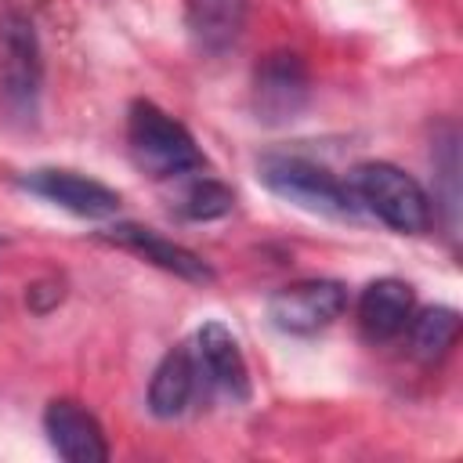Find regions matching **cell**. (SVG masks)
<instances>
[{
	"instance_id": "52a82bcc",
	"label": "cell",
	"mask_w": 463,
	"mask_h": 463,
	"mask_svg": "<svg viewBox=\"0 0 463 463\" xmlns=\"http://www.w3.org/2000/svg\"><path fill=\"white\" fill-rule=\"evenodd\" d=\"M192 354H195V369L199 380L232 398V402H246L250 398V369L246 358L239 351V340L221 326V322H206L199 326L195 340H192Z\"/></svg>"
},
{
	"instance_id": "8fae6325",
	"label": "cell",
	"mask_w": 463,
	"mask_h": 463,
	"mask_svg": "<svg viewBox=\"0 0 463 463\" xmlns=\"http://www.w3.org/2000/svg\"><path fill=\"white\" fill-rule=\"evenodd\" d=\"M416 311V293L402 279H376L358 297V326L369 340L398 336Z\"/></svg>"
},
{
	"instance_id": "3957f363",
	"label": "cell",
	"mask_w": 463,
	"mask_h": 463,
	"mask_svg": "<svg viewBox=\"0 0 463 463\" xmlns=\"http://www.w3.org/2000/svg\"><path fill=\"white\" fill-rule=\"evenodd\" d=\"M257 177L275 195H282L286 203H293L300 210H311V213H322V217H354L362 210L354 203L351 188L336 174H329L326 166H318L304 156L271 152L257 163Z\"/></svg>"
},
{
	"instance_id": "7a4b0ae2",
	"label": "cell",
	"mask_w": 463,
	"mask_h": 463,
	"mask_svg": "<svg viewBox=\"0 0 463 463\" xmlns=\"http://www.w3.org/2000/svg\"><path fill=\"white\" fill-rule=\"evenodd\" d=\"M127 145L134 163L152 177H184L206 166L195 137L152 101H134L127 116Z\"/></svg>"
},
{
	"instance_id": "30bf717a",
	"label": "cell",
	"mask_w": 463,
	"mask_h": 463,
	"mask_svg": "<svg viewBox=\"0 0 463 463\" xmlns=\"http://www.w3.org/2000/svg\"><path fill=\"white\" fill-rule=\"evenodd\" d=\"M43 430L51 449L65 463H105L109 459V441L94 412H87L72 398H58L43 412Z\"/></svg>"
},
{
	"instance_id": "7c38bea8",
	"label": "cell",
	"mask_w": 463,
	"mask_h": 463,
	"mask_svg": "<svg viewBox=\"0 0 463 463\" xmlns=\"http://www.w3.org/2000/svg\"><path fill=\"white\" fill-rule=\"evenodd\" d=\"M199 387H203V380H199V369H195L192 344H181V347L166 351L163 362L152 373V383H148L152 416H159V420L181 416L192 405V398L199 394Z\"/></svg>"
},
{
	"instance_id": "4fadbf2b",
	"label": "cell",
	"mask_w": 463,
	"mask_h": 463,
	"mask_svg": "<svg viewBox=\"0 0 463 463\" xmlns=\"http://www.w3.org/2000/svg\"><path fill=\"white\" fill-rule=\"evenodd\" d=\"M246 18V0H188V22L206 51L235 43Z\"/></svg>"
},
{
	"instance_id": "5b68a950",
	"label": "cell",
	"mask_w": 463,
	"mask_h": 463,
	"mask_svg": "<svg viewBox=\"0 0 463 463\" xmlns=\"http://www.w3.org/2000/svg\"><path fill=\"white\" fill-rule=\"evenodd\" d=\"M347 307V289L336 279H304L268 297V318L289 336H311L333 326Z\"/></svg>"
},
{
	"instance_id": "9c48e42d",
	"label": "cell",
	"mask_w": 463,
	"mask_h": 463,
	"mask_svg": "<svg viewBox=\"0 0 463 463\" xmlns=\"http://www.w3.org/2000/svg\"><path fill=\"white\" fill-rule=\"evenodd\" d=\"M105 242H112V246H119V250H130V253H137V257H145L148 264H156V268H163V271H170V275H177V279H184V282H195V286H210L217 275H213V268L199 257V253H192L188 246H181V242H174V239H163L159 232H152V228H141V224H112V228H105V232H98Z\"/></svg>"
},
{
	"instance_id": "5bb4252c",
	"label": "cell",
	"mask_w": 463,
	"mask_h": 463,
	"mask_svg": "<svg viewBox=\"0 0 463 463\" xmlns=\"http://www.w3.org/2000/svg\"><path fill=\"white\" fill-rule=\"evenodd\" d=\"M459 336V315L452 307H423V311H412L409 318V344H412V354L420 362H438L449 354V347L456 344Z\"/></svg>"
},
{
	"instance_id": "9a60e30c",
	"label": "cell",
	"mask_w": 463,
	"mask_h": 463,
	"mask_svg": "<svg viewBox=\"0 0 463 463\" xmlns=\"http://www.w3.org/2000/svg\"><path fill=\"white\" fill-rule=\"evenodd\" d=\"M232 206H235V195L217 177H195V181H188L184 192H181V199H177V210L188 221H213V217H224Z\"/></svg>"
},
{
	"instance_id": "ba28073f",
	"label": "cell",
	"mask_w": 463,
	"mask_h": 463,
	"mask_svg": "<svg viewBox=\"0 0 463 463\" xmlns=\"http://www.w3.org/2000/svg\"><path fill=\"white\" fill-rule=\"evenodd\" d=\"M29 192L43 195L47 203L76 213V217H87V221H105L119 210V192H112L109 184L94 181V177H83L76 170H58V166H43V170H33L25 174L22 181Z\"/></svg>"
},
{
	"instance_id": "6da1fadb",
	"label": "cell",
	"mask_w": 463,
	"mask_h": 463,
	"mask_svg": "<svg viewBox=\"0 0 463 463\" xmlns=\"http://www.w3.org/2000/svg\"><path fill=\"white\" fill-rule=\"evenodd\" d=\"M347 188L362 210L402 235H423L434 221V206L420 181L394 163H358L347 177Z\"/></svg>"
},
{
	"instance_id": "277c9868",
	"label": "cell",
	"mask_w": 463,
	"mask_h": 463,
	"mask_svg": "<svg viewBox=\"0 0 463 463\" xmlns=\"http://www.w3.org/2000/svg\"><path fill=\"white\" fill-rule=\"evenodd\" d=\"M43 58L33 22L22 11L0 14V101L14 119H33L40 101Z\"/></svg>"
},
{
	"instance_id": "8992f818",
	"label": "cell",
	"mask_w": 463,
	"mask_h": 463,
	"mask_svg": "<svg viewBox=\"0 0 463 463\" xmlns=\"http://www.w3.org/2000/svg\"><path fill=\"white\" fill-rule=\"evenodd\" d=\"M311 98V76L300 54L293 51H271L253 69V112L260 123H289L304 112Z\"/></svg>"
}]
</instances>
